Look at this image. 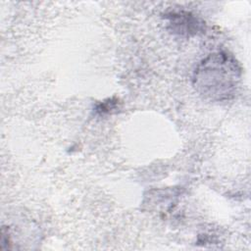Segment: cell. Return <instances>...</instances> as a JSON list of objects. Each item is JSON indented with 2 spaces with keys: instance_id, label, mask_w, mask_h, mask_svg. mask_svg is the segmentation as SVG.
Returning a JSON list of instances; mask_svg holds the SVG:
<instances>
[{
  "instance_id": "6da1fadb",
  "label": "cell",
  "mask_w": 251,
  "mask_h": 251,
  "mask_svg": "<svg viewBox=\"0 0 251 251\" xmlns=\"http://www.w3.org/2000/svg\"><path fill=\"white\" fill-rule=\"evenodd\" d=\"M242 69L227 52L209 54L195 68L192 75L194 89L205 99L223 102L231 99L241 80Z\"/></svg>"
},
{
  "instance_id": "7a4b0ae2",
  "label": "cell",
  "mask_w": 251,
  "mask_h": 251,
  "mask_svg": "<svg viewBox=\"0 0 251 251\" xmlns=\"http://www.w3.org/2000/svg\"><path fill=\"white\" fill-rule=\"evenodd\" d=\"M165 19L168 21V28L177 35L190 37L205 32V22L190 12H170Z\"/></svg>"
}]
</instances>
